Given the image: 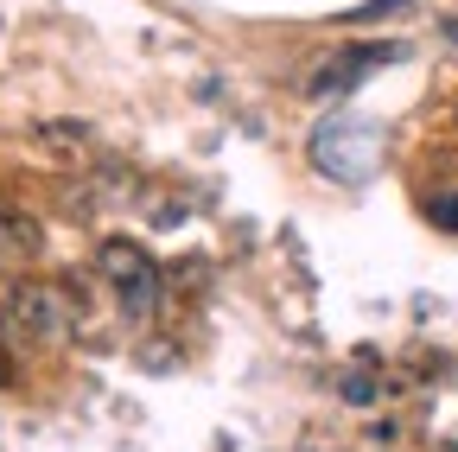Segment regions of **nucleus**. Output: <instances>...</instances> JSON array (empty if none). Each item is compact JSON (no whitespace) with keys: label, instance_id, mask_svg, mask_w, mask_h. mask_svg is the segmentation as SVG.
<instances>
[{"label":"nucleus","instance_id":"obj_1","mask_svg":"<svg viewBox=\"0 0 458 452\" xmlns=\"http://www.w3.org/2000/svg\"><path fill=\"white\" fill-rule=\"evenodd\" d=\"M96 268L114 287V300H122L128 319H153V306H159V268H153V255L134 236H108L96 249Z\"/></svg>","mask_w":458,"mask_h":452},{"label":"nucleus","instance_id":"obj_2","mask_svg":"<svg viewBox=\"0 0 458 452\" xmlns=\"http://www.w3.org/2000/svg\"><path fill=\"white\" fill-rule=\"evenodd\" d=\"M13 331H32V337H57L71 331V294L57 280H32V274H13L7 280V300H0Z\"/></svg>","mask_w":458,"mask_h":452},{"label":"nucleus","instance_id":"obj_3","mask_svg":"<svg viewBox=\"0 0 458 452\" xmlns=\"http://www.w3.org/2000/svg\"><path fill=\"white\" fill-rule=\"evenodd\" d=\"M376 153H382V141H376L369 122H325L318 141H312V159L325 166L331 179H363L376 166Z\"/></svg>","mask_w":458,"mask_h":452},{"label":"nucleus","instance_id":"obj_4","mask_svg":"<svg viewBox=\"0 0 458 452\" xmlns=\"http://www.w3.org/2000/svg\"><path fill=\"white\" fill-rule=\"evenodd\" d=\"M394 58V45H357V51H344V58H331L318 77H312V96H337V90H351L363 71H376V64H388Z\"/></svg>","mask_w":458,"mask_h":452},{"label":"nucleus","instance_id":"obj_5","mask_svg":"<svg viewBox=\"0 0 458 452\" xmlns=\"http://www.w3.org/2000/svg\"><path fill=\"white\" fill-rule=\"evenodd\" d=\"M38 249H45V236H38V223L32 217H0V274H26L32 261H38Z\"/></svg>","mask_w":458,"mask_h":452},{"label":"nucleus","instance_id":"obj_6","mask_svg":"<svg viewBox=\"0 0 458 452\" xmlns=\"http://www.w3.org/2000/svg\"><path fill=\"white\" fill-rule=\"evenodd\" d=\"M7 331H13V325H7V312H0V345H7Z\"/></svg>","mask_w":458,"mask_h":452}]
</instances>
